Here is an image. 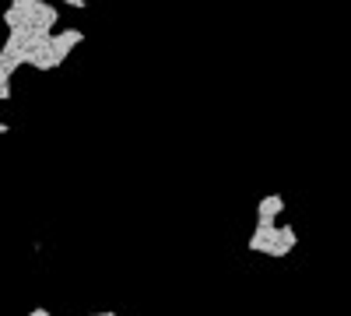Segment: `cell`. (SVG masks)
I'll use <instances>...</instances> for the list:
<instances>
[{"instance_id": "obj_1", "label": "cell", "mask_w": 351, "mask_h": 316, "mask_svg": "<svg viewBox=\"0 0 351 316\" xmlns=\"http://www.w3.org/2000/svg\"><path fill=\"white\" fill-rule=\"evenodd\" d=\"M299 246V232L291 221H274V225H260L253 221V232L246 239V250L256 256H271V260H285Z\"/></svg>"}, {"instance_id": "obj_2", "label": "cell", "mask_w": 351, "mask_h": 316, "mask_svg": "<svg viewBox=\"0 0 351 316\" xmlns=\"http://www.w3.org/2000/svg\"><path fill=\"white\" fill-rule=\"evenodd\" d=\"M81 42H84V32H81V28H56V32H53L49 39H43V42H39V49L32 53L28 67H32V71H43V74L60 71V67L71 60V53H74Z\"/></svg>"}, {"instance_id": "obj_3", "label": "cell", "mask_w": 351, "mask_h": 316, "mask_svg": "<svg viewBox=\"0 0 351 316\" xmlns=\"http://www.w3.org/2000/svg\"><path fill=\"white\" fill-rule=\"evenodd\" d=\"M285 211H288V200H285L281 193H263V197L256 200V221H260V225H274V221H281Z\"/></svg>"}, {"instance_id": "obj_4", "label": "cell", "mask_w": 351, "mask_h": 316, "mask_svg": "<svg viewBox=\"0 0 351 316\" xmlns=\"http://www.w3.org/2000/svg\"><path fill=\"white\" fill-rule=\"evenodd\" d=\"M64 8H74V11H84L88 8V0H60Z\"/></svg>"}, {"instance_id": "obj_5", "label": "cell", "mask_w": 351, "mask_h": 316, "mask_svg": "<svg viewBox=\"0 0 351 316\" xmlns=\"http://www.w3.org/2000/svg\"><path fill=\"white\" fill-rule=\"evenodd\" d=\"M28 316H56V313L46 309V306H32V309H28Z\"/></svg>"}, {"instance_id": "obj_6", "label": "cell", "mask_w": 351, "mask_h": 316, "mask_svg": "<svg viewBox=\"0 0 351 316\" xmlns=\"http://www.w3.org/2000/svg\"><path fill=\"white\" fill-rule=\"evenodd\" d=\"M84 316H120L116 309H99V313H84Z\"/></svg>"}]
</instances>
